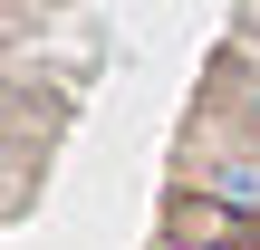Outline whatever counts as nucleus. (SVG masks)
<instances>
[{
  "label": "nucleus",
  "mask_w": 260,
  "mask_h": 250,
  "mask_svg": "<svg viewBox=\"0 0 260 250\" xmlns=\"http://www.w3.org/2000/svg\"><path fill=\"white\" fill-rule=\"evenodd\" d=\"M183 183H193V193H212V202H232V212H251V222H260V135H241V145H203V154L183 164Z\"/></svg>",
  "instance_id": "obj_1"
},
{
  "label": "nucleus",
  "mask_w": 260,
  "mask_h": 250,
  "mask_svg": "<svg viewBox=\"0 0 260 250\" xmlns=\"http://www.w3.org/2000/svg\"><path fill=\"white\" fill-rule=\"evenodd\" d=\"M241 125L260 135V77H241Z\"/></svg>",
  "instance_id": "obj_2"
}]
</instances>
